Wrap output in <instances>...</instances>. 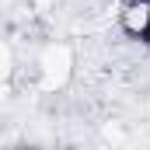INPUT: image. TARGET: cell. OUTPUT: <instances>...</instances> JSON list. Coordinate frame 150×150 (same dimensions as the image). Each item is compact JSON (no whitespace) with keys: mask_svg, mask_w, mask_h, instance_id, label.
<instances>
[{"mask_svg":"<svg viewBox=\"0 0 150 150\" xmlns=\"http://www.w3.org/2000/svg\"><path fill=\"white\" fill-rule=\"evenodd\" d=\"M112 18L119 35L150 49V0H112Z\"/></svg>","mask_w":150,"mask_h":150,"instance_id":"6da1fadb","label":"cell"}]
</instances>
